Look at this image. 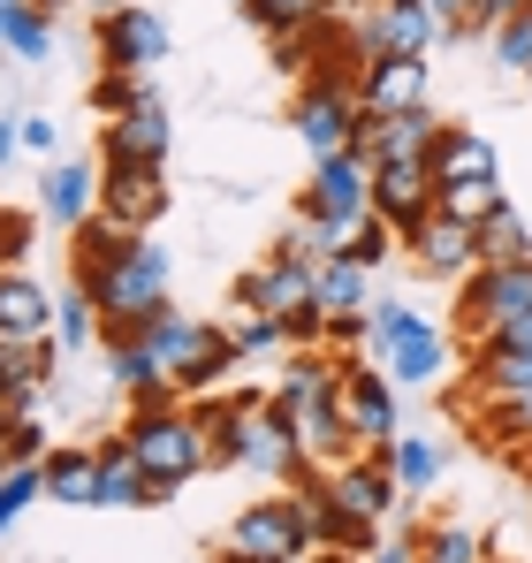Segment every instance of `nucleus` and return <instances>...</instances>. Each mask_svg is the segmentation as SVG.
Masks as SVG:
<instances>
[{
	"instance_id": "0eeeda50",
	"label": "nucleus",
	"mask_w": 532,
	"mask_h": 563,
	"mask_svg": "<svg viewBox=\"0 0 532 563\" xmlns=\"http://www.w3.org/2000/svg\"><path fill=\"white\" fill-rule=\"evenodd\" d=\"M229 549H252V556H266V563H304L312 556V518H304L297 495H259V503L236 510Z\"/></svg>"
},
{
	"instance_id": "f3484780",
	"label": "nucleus",
	"mask_w": 532,
	"mask_h": 563,
	"mask_svg": "<svg viewBox=\"0 0 532 563\" xmlns=\"http://www.w3.org/2000/svg\"><path fill=\"white\" fill-rule=\"evenodd\" d=\"M54 335H0V411H38V388L62 374Z\"/></svg>"
},
{
	"instance_id": "ea45409f",
	"label": "nucleus",
	"mask_w": 532,
	"mask_h": 563,
	"mask_svg": "<svg viewBox=\"0 0 532 563\" xmlns=\"http://www.w3.org/2000/svg\"><path fill=\"white\" fill-rule=\"evenodd\" d=\"M229 335H236V351H244V358H259V351H289V328H281L274 312H236V328H229Z\"/></svg>"
},
{
	"instance_id": "864d4df0",
	"label": "nucleus",
	"mask_w": 532,
	"mask_h": 563,
	"mask_svg": "<svg viewBox=\"0 0 532 563\" xmlns=\"http://www.w3.org/2000/svg\"><path fill=\"white\" fill-rule=\"evenodd\" d=\"M38 8H46V15H62V8H69V0H38Z\"/></svg>"
},
{
	"instance_id": "13d9d810",
	"label": "nucleus",
	"mask_w": 532,
	"mask_h": 563,
	"mask_svg": "<svg viewBox=\"0 0 532 563\" xmlns=\"http://www.w3.org/2000/svg\"><path fill=\"white\" fill-rule=\"evenodd\" d=\"M487 563H495V556H487Z\"/></svg>"
},
{
	"instance_id": "de8ad7c7",
	"label": "nucleus",
	"mask_w": 532,
	"mask_h": 563,
	"mask_svg": "<svg viewBox=\"0 0 532 563\" xmlns=\"http://www.w3.org/2000/svg\"><path fill=\"white\" fill-rule=\"evenodd\" d=\"M365 563H419V526L411 533H388V541H373V556Z\"/></svg>"
},
{
	"instance_id": "79ce46f5",
	"label": "nucleus",
	"mask_w": 532,
	"mask_h": 563,
	"mask_svg": "<svg viewBox=\"0 0 532 563\" xmlns=\"http://www.w3.org/2000/svg\"><path fill=\"white\" fill-rule=\"evenodd\" d=\"M31 236H38V213H23V206H0V275L31 260Z\"/></svg>"
},
{
	"instance_id": "473e14b6",
	"label": "nucleus",
	"mask_w": 532,
	"mask_h": 563,
	"mask_svg": "<svg viewBox=\"0 0 532 563\" xmlns=\"http://www.w3.org/2000/svg\"><path fill=\"white\" fill-rule=\"evenodd\" d=\"M244 15L259 23L266 38H281V31H312L320 15H335V0H252Z\"/></svg>"
},
{
	"instance_id": "423d86ee",
	"label": "nucleus",
	"mask_w": 532,
	"mask_h": 563,
	"mask_svg": "<svg viewBox=\"0 0 532 563\" xmlns=\"http://www.w3.org/2000/svg\"><path fill=\"white\" fill-rule=\"evenodd\" d=\"M351 38H357V69H365V62H396V54H419V62H426L448 31H442V15H434L426 0H373V8L357 15Z\"/></svg>"
},
{
	"instance_id": "39448f33",
	"label": "nucleus",
	"mask_w": 532,
	"mask_h": 563,
	"mask_svg": "<svg viewBox=\"0 0 532 563\" xmlns=\"http://www.w3.org/2000/svg\"><path fill=\"white\" fill-rule=\"evenodd\" d=\"M357 122H365V107H357L351 77H304V92H297V107H289V130L304 137V153H312V161L351 153V145H357Z\"/></svg>"
},
{
	"instance_id": "4d7b16f0",
	"label": "nucleus",
	"mask_w": 532,
	"mask_h": 563,
	"mask_svg": "<svg viewBox=\"0 0 532 563\" xmlns=\"http://www.w3.org/2000/svg\"><path fill=\"white\" fill-rule=\"evenodd\" d=\"M236 8H252V0H236Z\"/></svg>"
},
{
	"instance_id": "a878e982",
	"label": "nucleus",
	"mask_w": 532,
	"mask_h": 563,
	"mask_svg": "<svg viewBox=\"0 0 532 563\" xmlns=\"http://www.w3.org/2000/svg\"><path fill=\"white\" fill-rule=\"evenodd\" d=\"M464 411H479V442L532 457V388H518V396H479V404H464Z\"/></svg>"
},
{
	"instance_id": "8fccbe9b",
	"label": "nucleus",
	"mask_w": 532,
	"mask_h": 563,
	"mask_svg": "<svg viewBox=\"0 0 532 563\" xmlns=\"http://www.w3.org/2000/svg\"><path fill=\"white\" fill-rule=\"evenodd\" d=\"M304 563H365V556H343V549H312Z\"/></svg>"
},
{
	"instance_id": "c03bdc74",
	"label": "nucleus",
	"mask_w": 532,
	"mask_h": 563,
	"mask_svg": "<svg viewBox=\"0 0 532 563\" xmlns=\"http://www.w3.org/2000/svg\"><path fill=\"white\" fill-rule=\"evenodd\" d=\"M23 153L62 161V122H54V114H23Z\"/></svg>"
},
{
	"instance_id": "72a5a7b5",
	"label": "nucleus",
	"mask_w": 532,
	"mask_h": 563,
	"mask_svg": "<svg viewBox=\"0 0 532 563\" xmlns=\"http://www.w3.org/2000/svg\"><path fill=\"white\" fill-rule=\"evenodd\" d=\"M502 198H510V190H502V176H479V184H442V198H434V206L479 229V221H487V213H495Z\"/></svg>"
},
{
	"instance_id": "f03ea898",
	"label": "nucleus",
	"mask_w": 532,
	"mask_h": 563,
	"mask_svg": "<svg viewBox=\"0 0 532 563\" xmlns=\"http://www.w3.org/2000/svg\"><path fill=\"white\" fill-rule=\"evenodd\" d=\"M137 335H145V351L160 358V374L176 380L182 396H206V388H221V380L244 366L236 335H229V328H213V320H190L182 305L153 312V320H145Z\"/></svg>"
},
{
	"instance_id": "cd10ccee",
	"label": "nucleus",
	"mask_w": 532,
	"mask_h": 563,
	"mask_svg": "<svg viewBox=\"0 0 532 563\" xmlns=\"http://www.w3.org/2000/svg\"><path fill=\"white\" fill-rule=\"evenodd\" d=\"M46 495L69 503V510H91L99 503V450H46Z\"/></svg>"
},
{
	"instance_id": "49530a36",
	"label": "nucleus",
	"mask_w": 532,
	"mask_h": 563,
	"mask_svg": "<svg viewBox=\"0 0 532 563\" xmlns=\"http://www.w3.org/2000/svg\"><path fill=\"white\" fill-rule=\"evenodd\" d=\"M532 0H472V23L464 31H495V23H510V15H525Z\"/></svg>"
},
{
	"instance_id": "6e6552de",
	"label": "nucleus",
	"mask_w": 532,
	"mask_h": 563,
	"mask_svg": "<svg viewBox=\"0 0 532 563\" xmlns=\"http://www.w3.org/2000/svg\"><path fill=\"white\" fill-rule=\"evenodd\" d=\"M99 213L153 236L160 213H168V168H145V161H99Z\"/></svg>"
},
{
	"instance_id": "3c124183",
	"label": "nucleus",
	"mask_w": 532,
	"mask_h": 563,
	"mask_svg": "<svg viewBox=\"0 0 532 563\" xmlns=\"http://www.w3.org/2000/svg\"><path fill=\"white\" fill-rule=\"evenodd\" d=\"M8 419H15V411H0V472L15 465V457H8Z\"/></svg>"
},
{
	"instance_id": "393cba45",
	"label": "nucleus",
	"mask_w": 532,
	"mask_h": 563,
	"mask_svg": "<svg viewBox=\"0 0 532 563\" xmlns=\"http://www.w3.org/2000/svg\"><path fill=\"white\" fill-rule=\"evenodd\" d=\"M312 305L335 320V312H373V267H357L351 252L343 260H320L312 267Z\"/></svg>"
},
{
	"instance_id": "4be33fe9",
	"label": "nucleus",
	"mask_w": 532,
	"mask_h": 563,
	"mask_svg": "<svg viewBox=\"0 0 532 563\" xmlns=\"http://www.w3.org/2000/svg\"><path fill=\"white\" fill-rule=\"evenodd\" d=\"M442 366H448V335L419 312L396 343H388V358H380V374L396 380V388H426V380H442Z\"/></svg>"
},
{
	"instance_id": "a18cd8bd",
	"label": "nucleus",
	"mask_w": 532,
	"mask_h": 563,
	"mask_svg": "<svg viewBox=\"0 0 532 563\" xmlns=\"http://www.w3.org/2000/svg\"><path fill=\"white\" fill-rule=\"evenodd\" d=\"M304 54H312V31H281L274 38V69L281 77H304Z\"/></svg>"
},
{
	"instance_id": "4468645a",
	"label": "nucleus",
	"mask_w": 532,
	"mask_h": 563,
	"mask_svg": "<svg viewBox=\"0 0 532 563\" xmlns=\"http://www.w3.org/2000/svg\"><path fill=\"white\" fill-rule=\"evenodd\" d=\"M403 252L419 260V275H434V282H464L472 267H479V229L472 221H456V213H426L411 236H403Z\"/></svg>"
},
{
	"instance_id": "dca6fc26",
	"label": "nucleus",
	"mask_w": 532,
	"mask_h": 563,
	"mask_svg": "<svg viewBox=\"0 0 532 563\" xmlns=\"http://www.w3.org/2000/svg\"><path fill=\"white\" fill-rule=\"evenodd\" d=\"M434 137H442V114H434V107H411V114H365L351 153H365L373 168H380V161H434Z\"/></svg>"
},
{
	"instance_id": "e433bc0d",
	"label": "nucleus",
	"mask_w": 532,
	"mask_h": 563,
	"mask_svg": "<svg viewBox=\"0 0 532 563\" xmlns=\"http://www.w3.org/2000/svg\"><path fill=\"white\" fill-rule=\"evenodd\" d=\"M137 99H145V77H130V69H99V77H91V114H99V122L130 114Z\"/></svg>"
},
{
	"instance_id": "58836bf2",
	"label": "nucleus",
	"mask_w": 532,
	"mask_h": 563,
	"mask_svg": "<svg viewBox=\"0 0 532 563\" xmlns=\"http://www.w3.org/2000/svg\"><path fill=\"white\" fill-rule=\"evenodd\" d=\"M396 244H403V236H396V229H388L380 213H365V221L351 229V260H357V267H373V275H380V267L396 260Z\"/></svg>"
},
{
	"instance_id": "7c9ffc66",
	"label": "nucleus",
	"mask_w": 532,
	"mask_h": 563,
	"mask_svg": "<svg viewBox=\"0 0 532 563\" xmlns=\"http://www.w3.org/2000/svg\"><path fill=\"white\" fill-rule=\"evenodd\" d=\"M388 465H396V487H403V495H426L448 472V450L434 434H396V442H388Z\"/></svg>"
},
{
	"instance_id": "9d476101",
	"label": "nucleus",
	"mask_w": 532,
	"mask_h": 563,
	"mask_svg": "<svg viewBox=\"0 0 532 563\" xmlns=\"http://www.w3.org/2000/svg\"><path fill=\"white\" fill-rule=\"evenodd\" d=\"M297 213H328V221H365L373 213V161L365 153H328L312 161V184L297 198Z\"/></svg>"
},
{
	"instance_id": "603ef678",
	"label": "nucleus",
	"mask_w": 532,
	"mask_h": 563,
	"mask_svg": "<svg viewBox=\"0 0 532 563\" xmlns=\"http://www.w3.org/2000/svg\"><path fill=\"white\" fill-rule=\"evenodd\" d=\"M91 15H114V8H130V0H85Z\"/></svg>"
},
{
	"instance_id": "f704fd0d",
	"label": "nucleus",
	"mask_w": 532,
	"mask_h": 563,
	"mask_svg": "<svg viewBox=\"0 0 532 563\" xmlns=\"http://www.w3.org/2000/svg\"><path fill=\"white\" fill-rule=\"evenodd\" d=\"M54 343H62V351H85V343H99V305H91L85 289L54 297Z\"/></svg>"
},
{
	"instance_id": "7ed1b4c3",
	"label": "nucleus",
	"mask_w": 532,
	"mask_h": 563,
	"mask_svg": "<svg viewBox=\"0 0 532 563\" xmlns=\"http://www.w3.org/2000/svg\"><path fill=\"white\" fill-rule=\"evenodd\" d=\"M122 434H130L137 465L153 472V487H160V495L190 487L198 472L213 465V450H206V427L190 419V396H182V404H168V411H130V419H122Z\"/></svg>"
},
{
	"instance_id": "6ab92c4d",
	"label": "nucleus",
	"mask_w": 532,
	"mask_h": 563,
	"mask_svg": "<svg viewBox=\"0 0 532 563\" xmlns=\"http://www.w3.org/2000/svg\"><path fill=\"white\" fill-rule=\"evenodd\" d=\"M312 305V267H289V260H274L266 252V267L236 282V312H274V320H289V312H304Z\"/></svg>"
},
{
	"instance_id": "b1692460",
	"label": "nucleus",
	"mask_w": 532,
	"mask_h": 563,
	"mask_svg": "<svg viewBox=\"0 0 532 563\" xmlns=\"http://www.w3.org/2000/svg\"><path fill=\"white\" fill-rule=\"evenodd\" d=\"M532 388V351H495V343H472V366H464V396L456 404H479V396H518Z\"/></svg>"
},
{
	"instance_id": "4c0bfd02",
	"label": "nucleus",
	"mask_w": 532,
	"mask_h": 563,
	"mask_svg": "<svg viewBox=\"0 0 532 563\" xmlns=\"http://www.w3.org/2000/svg\"><path fill=\"white\" fill-rule=\"evenodd\" d=\"M487 54H495V69H518V77H525L532 69V8L487 31Z\"/></svg>"
},
{
	"instance_id": "37998d69",
	"label": "nucleus",
	"mask_w": 532,
	"mask_h": 563,
	"mask_svg": "<svg viewBox=\"0 0 532 563\" xmlns=\"http://www.w3.org/2000/svg\"><path fill=\"white\" fill-rule=\"evenodd\" d=\"M411 320H419V305H411V297H380V305H373V366L388 358V343H396Z\"/></svg>"
},
{
	"instance_id": "20e7f679",
	"label": "nucleus",
	"mask_w": 532,
	"mask_h": 563,
	"mask_svg": "<svg viewBox=\"0 0 532 563\" xmlns=\"http://www.w3.org/2000/svg\"><path fill=\"white\" fill-rule=\"evenodd\" d=\"M525 312H532V260H518V267H472L456 282V335L464 343H487L495 328H510Z\"/></svg>"
},
{
	"instance_id": "5fc2aeb1",
	"label": "nucleus",
	"mask_w": 532,
	"mask_h": 563,
	"mask_svg": "<svg viewBox=\"0 0 532 563\" xmlns=\"http://www.w3.org/2000/svg\"><path fill=\"white\" fill-rule=\"evenodd\" d=\"M335 8H357V15H365V8H373V0H335Z\"/></svg>"
},
{
	"instance_id": "2f4dec72",
	"label": "nucleus",
	"mask_w": 532,
	"mask_h": 563,
	"mask_svg": "<svg viewBox=\"0 0 532 563\" xmlns=\"http://www.w3.org/2000/svg\"><path fill=\"white\" fill-rule=\"evenodd\" d=\"M419 563H487V541L456 518H434V526H419Z\"/></svg>"
},
{
	"instance_id": "ddd939ff",
	"label": "nucleus",
	"mask_w": 532,
	"mask_h": 563,
	"mask_svg": "<svg viewBox=\"0 0 532 563\" xmlns=\"http://www.w3.org/2000/svg\"><path fill=\"white\" fill-rule=\"evenodd\" d=\"M274 404H281V396H274ZM281 411H289V427H297L304 457H312L320 472L343 465V457H357V434H351V419H343V388H320V396H289Z\"/></svg>"
},
{
	"instance_id": "bb28decb",
	"label": "nucleus",
	"mask_w": 532,
	"mask_h": 563,
	"mask_svg": "<svg viewBox=\"0 0 532 563\" xmlns=\"http://www.w3.org/2000/svg\"><path fill=\"white\" fill-rule=\"evenodd\" d=\"M0 335H54V297L23 267L0 275Z\"/></svg>"
},
{
	"instance_id": "6e6d98bb",
	"label": "nucleus",
	"mask_w": 532,
	"mask_h": 563,
	"mask_svg": "<svg viewBox=\"0 0 532 563\" xmlns=\"http://www.w3.org/2000/svg\"><path fill=\"white\" fill-rule=\"evenodd\" d=\"M525 92H532V69H525Z\"/></svg>"
},
{
	"instance_id": "09e8293b",
	"label": "nucleus",
	"mask_w": 532,
	"mask_h": 563,
	"mask_svg": "<svg viewBox=\"0 0 532 563\" xmlns=\"http://www.w3.org/2000/svg\"><path fill=\"white\" fill-rule=\"evenodd\" d=\"M15 153H23V122H8V114H0V176H8V161H15Z\"/></svg>"
},
{
	"instance_id": "5701e85b",
	"label": "nucleus",
	"mask_w": 532,
	"mask_h": 563,
	"mask_svg": "<svg viewBox=\"0 0 532 563\" xmlns=\"http://www.w3.org/2000/svg\"><path fill=\"white\" fill-rule=\"evenodd\" d=\"M426 168H434V184H479V176H502V153H495V137H479L472 122H442Z\"/></svg>"
},
{
	"instance_id": "1a4fd4ad",
	"label": "nucleus",
	"mask_w": 532,
	"mask_h": 563,
	"mask_svg": "<svg viewBox=\"0 0 532 563\" xmlns=\"http://www.w3.org/2000/svg\"><path fill=\"white\" fill-rule=\"evenodd\" d=\"M343 419H351L357 450H388L403 434V411H396V380L373 374V358H343Z\"/></svg>"
},
{
	"instance_id": "aec40b11",
	"label": "nucleus",
	"mask_w": 532,
	"mask_h": 563,
	"mask_svg": "<svg viewBox=\"0 0 532 563\" xmlns=\"http://www.w3.org/2000/svg\"><path fill=\"white\" fill-rule=\"evenodd\" d=\"M38 213L46 221H62V229H77V221H91L99 213V168L91 161H46V176H38Z\"/></svg>"
},
{
	"instance_id": "2eb2a0df",
	"label": "nucleus",
	"mask_w": 532,
	"mask_h": 563,
	"mask_svg": "<svg viewBox=\"0 0 532 563\" xmlns=\"http://www.w3.org/2000/svg\"><path fill=\"white\" fill-rule=\"evenodd\" d=\"M434 198H442V184H434L426 161H380V168H373V213H380L396 236H411V229L434 213Z\"/></svg>"
},
{
	"instance_id": "c85d7f7f",
	"label": "nucleus",
	"mask_w": 532,
	"mask_h": 563,
	"mask_svg": "<svg viewBox=\"0 0 532 563\" xmlns=\"http://www.w3.org/2000/svg\"><path fill=\"white\" fill-rule=\"evenodd\" d=\"M0 46L15 62H46L54 54V15L38 0H0Z\"/></svg>"
},
{
	"instance_id": "a211bd4d",
	"label": "nucleus",
	"mask_w": 532,
	"mask_h": 563,
	"mask_svg": "<svg viewBox=\"0 0 532 563\" xmlns=\"http://www.w3.org/2000/svg\"><path fill=\"white\" fill-rule=\"evenodd\" d=\"M426 92H434V69L419 54H396V62H365L357 69V107L365 114H411V107H426Z\"/></svg>"
},
{
	"instance_id": "9b49d317",
	"label": "nucleus",
	"mask_w": 532,
	"mask_h": 563,
	"mask_svg": "<svg viewBox=\"0 0 532 563\" xmlns=\"http://www.w3.org/2000/svg\"><path fill=\"white\" fill-rule=\"evenodd\" d=\"M168 23L145 8V0H130V8H114V15H99V69H130V77H145L153 62H168Z\"/></svg>"
},
{
	"instance_id": "412c9836",
	"label": "nucleus",
	"mask_w": 532,
	"mask_h": 563,
	"mask_svg": "<svg viewBox=\"0 0 532 563\" xmlns=\"http://www.w3.org/2000/svg\"><path fill=\"white\" fill-rule=\"evenodd\" d=\"M91 450H99V503H91V510H137V503H160L153 472L137 465V450H130V434H107V442H91Z\"/></svg>"
},
{
	"instance_id": "f257e3e1",
	"label": "nucleus",
	"mask_w": 532,
	"mask_h": 563,
	"mask_svg": "<svg viewBox=\"0 0 532 563\" xmlns=\"http://www.w3.org/2000/svg\"><path fill=\"white\" fill-rule=\"evenodd\" d=\"M168 282H176V260H168V244H153V236H130L114 260L85 267L77 289L99 305V343H130L153 312H168V305H176Z\"/></svg>"
},
{
	"instance_id": "c756f323",
	"label": "nucleus",
	"mask_w": 532,
	"mask_h": 563,
	"mask_svg": "<svg viewBox=\"0 0 532 563\" xmlns=\"http://www.w3.org/2000/svg\"><path fill=\"white\" fill-rule=\"evenodd\" d=\"M518 260H532V221L502 198V206L479 221V267H518Z\"/></svg>"
},
{
	"instance_id": "a19ab883",
	"label": "nucleus",
	"mask_w": 532,
	"mask_h": 563,
	"mask_svg": "<svg viewBox=\"0 0 532 563\" xmlns=\"http://www.w3.org/2000/svg\"><path fill=\"white\" fill-rule=\"evenodd\" d=\"M46 450H54L46 419H38V411H15V419H8V457H15V465H46Z\"/></svg>"
},
{
	"instance_id": "f8f14e48",
	"label": "nucleus",
	"mask_w": 532,
	"mask_h": 563,
	"mask_svg": "<svg viewBox=\"0 0 532 563\" xmlns=\"http://www.w3.org/2000/svg\"><path fill=\"white\" fill-rule=\"evenodd\" d=\"M168 153H176V122H168V99L145 85V99L130 107V114H114L107 130H99V161H145V168H168Z\"/></svg>"
},
{
	"instance_id": "c9c22d12",
	"label": "nucleus",
	"mask_w": 532,
	"mask_h": 563,
	"mask_svg": "<svg viewBox=\"0 0 532 563\" xmlns=\"http://www.w3.org/2000/svg\"><path fill=\"white\" fill-rule=\"evenodd\" d=\"M38 495H46V465H8L0 472V541H8V526H15Z\"/></svg>"
}]
</instances>
